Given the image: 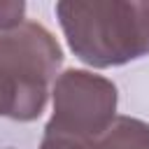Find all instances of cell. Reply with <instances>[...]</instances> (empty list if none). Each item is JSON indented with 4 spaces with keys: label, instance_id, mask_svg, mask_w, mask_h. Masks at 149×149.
<instances>
[{
    "label": "cell",
    "instance_id": "6da1fadb",
    "mask_svg": "<svg viewBox=\"0 0 149 149\" xmlns=\"http://www.w3.org/2000/svg\"><path fill=\"white\" fill-rule=\"evenodd\" d=\"M54 12L70 51L91 68L149 56V0H61Z\"/></svg>",
    "mask_w": 149,
    "mask_h": 149
},
{
    "label": "cell",
    "instance_id": "7a4b0ae2",
    "mask_svg": "<svg viewBox=\"0 0 149 149\" xmlns=\"http://www.w3.org/2000/svg\"><path fill=\"white\" fill-rule=\"evenodd\" d=\"M63 51L37 21L0 33V116L35 121L49 100Z\"/></svg>",
    "mask_w": 149,
    "mask_h": 149
},
{
    "label": "cell",
    "instance_id": "3957f363",
    "mask_svg": "<svg viewBox=\"0 0 149 149\" xmlns=\"http://www.w3.org/2000/svg\"><path fill=\"white\" fill-rule=\"evenodd\" d=\"M51 95L54 114L44 130L74 137L91 149L116 119L119 93L102 74L70 68L56 77Z\"/></svg>",
    "mask_w": 149,
    "mask_h": 149
},
{
    "label": "cell",
    "instance_id": "277c9868",
    "mask_svg": "<svg viewBox=\"0 0 149 149\" xmlns=\"http://www.w3.org/2000/svg\"><path fill=\"white\" fill-rule=\"evenodd\" d=\"M93 149H149V123L135 116H116Z\"/></svg>",
    "mask_w": 149,
    "mask_h": 149
},
{
    "label": "cell",
    "instance_id": "5b68a950",
    "mask_svg": "<svg viewBox=\"0 0 149 149\" xmlns=\"http://www.w3.org/2000/svg\"><path fill=\"white\" fill-rule=\"evenodd\" d=\"M26 2L21 0H0V33L14 30L23 23Z\"/></svg>",
    "mask_w": 149,
    "mask_h": 149
},
{
    "label": "cell",
    "instance_id": "8992f818",
    "mask_svg": "<svg viewBox=\"0 0 149 149\" xmlns=\"http://www.w3.org/2000/svg\"><path fill=\"white\" fill-rule=\"evenodd\" d=\"M40 149H91L88 144L74 140V137H68V135H58V133H47L44 130V137L40 142Z\"/></svg>",
    "mask_w": 149,
    "mask_h": 149
}]
</instances>
